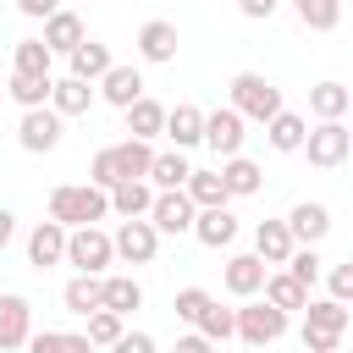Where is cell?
Returning <instances> with one entry per match:
<instances>
[{"mask_svg":"<svg viewBox=\"0 0 353 353\" xmlns=\"http://www.w3.org/2000/svg\"><path fill=\"white\" fill-rule=\"evenodd\" d=\"M110 259H116L110 232H99V226H72V232H66V254H61V265H72L77 276H105Z\"/></svg>","mask_w":353,"mask_h":353,"instance_id":"cell-4","label":"cell"},{"mask_svg":"<svg viewBox=\"0 0 353 353\" xmlns=\"http://www.w3.org/2000/svg\"><path fill=\"white\" fill-rule=\"evenodd\" d=\"M347 105H353V94H347L342 83H314V88H309V116H314V121H342Z\"/></svg>","mask_w":353,"mask_h":353,"instance_id":"cell-30","label":"cell"},{"mask_svg":"<svg viewBox=\"0 0 353 353\" xmlns=\"http://www.w3.org/2000/svg\"><path fill=\"white\" fill-rule=\"evenodd\" d=\"M22 110H39V105H50V77H22V72H11V88H6Z\"/></svg>","mask_w":353,"mask_h":353,"instance_id":"cell-37","label":"cell"},{"mask_svg":"<svg viewBox=\"0 0 353 353\" xmlns=\"http://www.w3.org/2000/svg\"><path fill=\"white\" fill-rule=\"evenodd\" d=\"M110 215V193H99V188H88V182H61V188H50V221L55 226H99Z\"/></svg>","mask_w":353,"mask_h":353,"instance_id":"cell-1","label":"cell"},{"mask_svg":"<svg viewBox=\"0 0 353 353\" xmlns=\"http://www.w3.org/2000/svg\"><path fill=\"white\" fill-rule=\"evenodd\" d=\"M160 132L171 138V149H182V154H188V149L204 138V110L182 99V105H171V110H165V127H160Z\"/></svg>","mask_w":353,"mask_h":353,"instance_id":"cell-17","label":"cell"},{"mask_svg":"<svg viewBox=\"0 0 353 353\" xmlns=\"http://www.w3.org/2000/svg\"><path fill=\"white\" fill-rule=\"evenodd\" d=\"M232 336H237L248 353H259V347H270V342L287 336V314L270 309L265 298H248L243 309H232Z\"/></svg>","mask_w":353,"mask_h":353,"instance_id":"cell-3","label":"cell"},{"mask_svg":"<svg viewBox=\"0 0 353 353\" xmlns=\"http://www.w3.org/2000/svg\"><path fill=\"white\" fill-rule=\"evenodd\" d=\"M347 320H353V314H347V303H336V298H309V303H303V325H314V331H336V336H342Z\"/></svg>","mask_w":353,"mask_h":353,"instance_id":"cell-32","label":"cell"},{"mask_svg":"<svg viewBox=\"0 0 353 353\" xmlns=\"http://www.w3.org/2000/svg\"><path fill=\"white\" fill-rule=\"evenodd\" d=\"M17 143H22L28 154H50V149L61 143V116H55L50 105L22 110V121H17Z\"/></svg>","mask_w":353,"mask_h":353,"instance_id":"cell-10","label":"cell"},{"mask_svg":"<svg viewBox=\"0 0 353 353\" xmlns=\"http://www.w3.org/2000/svg\"><path fill=\"white\" fill-rule=\"evenodd\" d=\"M121 331H127V320H121V314H110V309H94V314H88V331H83V336H88V347H110V342H116Z\"/></svg>","mask_w":353,"mask_h":353,"instance_id":"cell-40","label":"cell"},{"mask_svg":"<svg viewBox=\"0 0 353 353\" xmlns=\"http://www.w3.org/2000/svg\"><path fill=\"white\" fill-rule=\"evenodd\" d=\"M259 292H265V303H270V309H281V314H292V309H303V303H309V292H303L287 270H270Z\"/></svg>","mask_w":353,"mask_h":353,"instance_id":"cell-31","label":"cell"},{"mask_svg":"<svg viewBox=\"0 0 353 353\" xmlns=\"http://www.w3.org/2000/svg\"><path fill=\"white\" fill-rule=\"evenodd\" d=\"M17 11H22V17H33V22H44V17H55V11H61V0H17Z\"/></svg>","mask_w":353,"mask_h":353,"instance_id":"cell-46","label":"cell"},{"mask_svg":"<svg viewBox=\"0 0 353 353\" xmlns=\"http://www.w3.org/2000/svg\"><path fill=\"white\" fill-rule=\"evenodd\" d=\"M105 154H110V171H116V182H138V176H149V160H154V149H149L143 138L105 143Z\"/></svg>","mask_w":353,"mask_h":353,"instance_id":"cell-15","label":"cell"},{"mask_svg":"<svg viewBox=\"0 0 353 353\" xmlns=\"http://www.w3.org/2000/svg\"><path fill=\"white\" fill-rule=\"evenodd\" d=\"M94 99H105V105H116V110H127L132 99H143V72L138 66H110L99 83H94Z\"/></svg>","mask_w":353,"mask_h":353,"instance_id":"cell-13","label":"cell"},{"mask_svg":"<svg viewBox=\"0 0 353 353\" xmlns=\"http://www.w3.org/2000/svg\"><path fill=\"white\" fill-rule=\"evenodd\" d=\"M320 270H325V259H320L314 248H292V254H287V276H292V281H298L303 292H309V287L320 281Z\"/></svg>","mask_w":353,"mask_h":353,"instance_id":"cell-39","label":"cell"},{"mask_svg":"<svg viewBox=\"0 0 353 353\" xmlns=\"http://www.w3.org/2000/svg\"><path fill=\"white\" fill-rule=\"evenodd\" d=\"M226 99H232V110H237L243 121H270L276 110H287V105H281V88H276L265 72H237V77L226 83Z\"/></svg>","mask_w":353,"mask_h":353,"instance_id":"cell-2","label":"cell"},{"mask_svg":"<svg viewBox=\"0 0 353 353\" xmlns=\"http://www.w3.org/2000/svg\"><path fill=\"white\" fill-rule=\"evenodd\" d=\"M243 127H248V121H243L232 105L204 110V138H199V143H210V149H215V160H232V154H243V138H248Z\"/></svg>","mask_w":353,"mask_h":353,"instance_id":"cell-6","label":"cell"},{"mask_svg":"<svg viewBox=\"0 0 353 353\" xmlns=\"http://www.w3.org/2000/svg\"><path fill=\"white\" fill-rule=\"evenodd\" d=\"M94 105V83H77V77H50V110L66 121V116H88Z\"/></svg>","mask_w":353,"mask_h":353,"instance_id":"cell-21","label":"cell"},{"mask_svg":"<svg viewBox=\"0 0 353 353\" xmlns=\"http://www.w3.org/2000/svg\"><path fill=\"white\" fill-rule=\"evenodd\" d=\"M303 154H309V165H320V171L347 165V154H353V132H347V121H314V127L303 132Z\"/></svg>","mask_w":353,"mask_h":353,"instance_id":"cell-5","label":"cell"},{"mask_svg":"<svg viewBox=\"0 0 353 353\" xmlns=\"http://www.w3.org/2000/svg\"><path fill=\"white\" fill-rule=\"evenodd\" d=\"M276 6H281V0H237V11H243L248 22H270V17H276Z\"/></svg>","mask_w":353,"mask_h":353,"instance_id":"cell-45","label":"cell"},{"mask_svg":"<svg viewBox=\"0 0 353 353\" xmlns=\"http://www.w3.org/2000/svg\"><path fill=\"white\" fill-rule=\"evenodd\" d=\"M61 303H66L72 314H83V320H88V314L99 309V276H72V281L61 287Z\"/></svg>","mask_w":353,"mask_h":353,"instance_id":"cell-36","label":"cell"},{"mask_svg":"<svg viewBox=\"0 0 353 353\" xmlns=\"http://www.w3.org/2000/svg\"><path fill=\"white\" fill-rule=\"evenodd\" d=\"M182 193H188V204L193 210H215V204H232L226 199V182H221V171H188V182H182Z\"/></svg>","mask_w":353,"mask_h":353,"instance_id":"cell-28","label":"cell"},{"mask_svg":"<svg viewBox=\"0 0 353 353\" xmlns=\"http://www.w3.org/2000/svg\"><path fill=\"white\" fill-rule=\"evenodd\" d=\"M149 204H154V188L138 176V182H116L110 188V210L121 215V221H143L149 215Z\"/></svg>","mask_w":353,"mask_h":353,"instance_id":"cell-29","label":"cell"},{"mask_svg":"<svg viewBox=\"0 0 353 353\" xmlns=\"http://www.w3.org/2000/svg\"><path fill=\"white\" fill-rule=\"evenodd\" d=\"M28 336H33V303L22 292H0V353L28 347Z\"/></svg>","mask_w":353,"mask_h":353,"instance_id":"cell-9","label":"cell"},{"mask_svg":"<svg viewBox=\"0 0 353 353\" xmlns=\"http://www.w3.org/2000/svg\"><path fill=\"white\" fill-rule=\"evenodd\" d=\"M105 353H160V347H154V336H149V331H121Z\"/></svg>","mask_w":353,"mask_h":353,"instance_id":"cell-42","label":"cell"},{"mask_svg":"<svg viewBox=\"0 0 353 353\" xmlns=\"http://www.w3.org/2000/svg\"><path fill=\"white\" fill-rule=\"evenodd\" d=\"M121 116H127V138H143V143H149V138H160V127H165V105H160V99H149V94H143V99H132Z\"/></svg>","mask_w":353,"mask_h":353,"instance_id":"cell-27","label":"cell"},{"mask_svg":"<svg viewBox=\"0 0 353 353\" xmlns=\"http://www.w3.org/2000/svg\"><path fill=\"white\" fill-rule=\"evenodd\" d=\"M204 248H232L237 243V215L232 204H215V210H193V226H188Z\"/></svg>","mask_w":353,"mask_h":353,"instance_id":"cell-14","label":"cell"},{"mask_svg":"<svg viewBox=\"0 0 353 353\" xmlns=\"http://www.w3.org/2000/svg\"><path fill=\"white\" fill-rule=\"evenodd\" d=\"M66 66H72L66 77H77V83H99V77H105L116 61H110V44H99V39H83V44L66 55Z\"/></svg>","mask_w":353,"mask_h":353,"instance_id":"cell-20","label":"cell"},{"mask_svg":"<svg viewBox=\"0 0 353 353\" xmlns=\"http://www.w3.org/2000/svg\"><path fill=\"white\" fill-rule=\"evenodd\" d=\"M83 39H88V28H83L77 11H55V17H44V39H39V44H44L50 55H72Z\"/></svg>","mask_w":353,"mask_h":353,"instance_id":"cell-16","label":"cell"},{"mask_svg":"<svg viewBox=\"0 0 353 353\" xmlns=\"http://www.w3.org/2000/svg\"><path fill=\"white\" fill-rule=\"evenodd\" d=\"M160 237H182L188 226H193V204H188V193L176 188V193H154V204H149V215H143Z\"/></svg>","mask_w":353,"mask_h":353,"instance_id":"cell-11","label":"cell"},{"mask_svg":"<svg viewBox=\"0 0 353 353\" xmlns=\"http://www.w3.org/2000/svg\"><path fill=\"white\" fill-rule=\"evenodd\" d=\"M176 22H165V17H154V22H143L138 28V61H149V66H171L176 61Z\"/></svg>","mask_w":353,"mask_h":353,"instance_id":"cell-12","label":"cell"},{"mask_svg":"<svg viewBox=\"0 0 353 353\" xmlns=\"http://www.w3.org/2000/svg\"><path fill=\"white\" fill-rule=\"evenodd\" d=\"M303 132H309V121H303L298 110H276V116L265 121V138H270L276 154H298V149H303Z\"/></svg>","mask_w":353,"mask_h":353,"instance_id":"cell-25","label":"cell"},{"mask_svg":"<svg viewBox=\"0 0 353 353\" xmlns=\"http://www.w3.org/2000/svg\"><path fill=\"white\" fill-rule=\"evenodd\" d=\"M110 248H116V259H127V265H149V259L160 254V232H154L149 221H121V226L110 232Z\"/></svg>","mask_w":353,"mask_h":353,"instance_id":"cell-8","label":"cell"},{"mask_svg":"<svg viewBox=\"0 0 353 353\" xmlns=\"http://www.w3.org/2000/svg\"><path fill=\"white\" fill-rule=\"evenodd\" d=\"M61 254H66V226L39 221V226L28 232V265H33V270H50V265H61Z\"/></svg>","mask_w":353,"mask_h":353,"instance_id":"cell-18","label":"cell"},{"mask_svg":"<svg viewBox=\"0 0 353 353\" xmlns=\"http://www.w3.org/2000/svg\"><path fill=\"white\" fill-rule=\"evenodd\" d=\"M11 237H17V215H11L6 204H0V254L11 248Z\"/></svg>","mask_w":353,"mask_h":353,"instance_id":"cell-48","label":"cell"},{"mask_svg":"<svg viewBox=\"0 0 353 353\" xmlns=\"http://www.w3.org/2000/svg\"><path fill=\"white\" fill-rule=\"evenodd\" d=\"M188 171H193V165H188V154H182V149H165V154H154V160H149V176H143V182H149L154 193H176V188L188 182Z\"/></svg>","mask_w":353,"mask_h":353,"instance_id":"cell-26","label":"cell"},{"mask_svg":"<svg viewBox=\"0 0 353 353\" xmlns=\"http://www.w3.org/2000/svg\"><path fill=\"white\" fill-rule=\"evenodd\" d=\"M204 303H210V292H204V287H182V292L171 298V309H176V320H188V325H193V320L204 314Z\"/></svg>","mask_w":353,"mask_h":353,"instance_id":"cell-41","label":"cell"},{"mask_svg":"<svg viewBox=\"0 0 353 353\" xmlns=\"http://www.w3.org/2000/svg\"><path fill=\"white\" fill-rule=\"evenodd\" d=\"M99 309H110V314H132V309H143V287H138V276H99Z\"/></svg>","mask_w":353,"mask_h":353,"instance_id":"cell-22","label":"cell"},{"mask_svg":"<svg viewBox=\"0 0 353 353\" xmlns=\"http://www.w3.org/2000/svg\"><path fill=\"white\" fill-rule=\"evenodd\" d=\"M281 221H287V237H292V248H314V243L331 232V210H325L320 199H298V204H292Z\"/></svg>","mask_w":353,"mask_h":353,"instance_id":"cell-7","label":"cell"},{"mask_svg":"<svg viewBox=\"0 0 353 353\" xmlns=\"http://www.w3.org/2000/svg\"><path fill=\"white\" fill-rule=\"evenodd\" d=\"M221 182H226V199H254L265 188V171L248 154H232V160H221Z\"/></svg>","mask_w":353,"mask_h":353,"instance_id":"cell-23","label":"cell"},{"mask_svg":"<svg viewBox=\"0 0 353 353\" xmlns=\"http://www.w3.org/2000/svg\"><path fill=\"white\" fill-rule=\"evenodd\" d=\"M325 281H331V298H336V303H347V298H353V265H331V270H325Z\"/></svg>","mask_w":353,"mask_h":353,"instance_id":"cell-43","label":"cell"},{"mask_svg":"<svg viewBox=\"0 0 353 353\" xmlns=\"http://www.w3.org/2000/svg\"><path fill=\"white\" fill-rule=\"evenodd\" d=\"M287 254H292L287 221H259V226H254V259L270 270V265H287Z\"/></svg>","mask_w":353,"mask_h":353,"instance_id":"cell-24","label":"cell"},{"mask_svg":"<svg viewBox=\"0 0 353 353\" xmlns=\"http://www.w3.org/2000/svg\"><path fill=\"white\" fill-rule=\"evenodd\" d=\"M50 66H55V55H50L39 39H17V50H11V72H22V77H50Z\"/></svg>","mask_w":353,"mask_h":353,"instance_id":"cell-33","label":"cell"},{"mask_svg":"<svg viewBox=\"0 0 353 353\" xmlns=\"http://www.w3.org/2000/svg\"><path fill=\"white\" fill-rule=\"evenodd\" d=\"M292 11H298V22L309 33H331L342 22V0H292Z\"/></svg>","mask_w":353,"mask_h":353,"instance_id":"cell-34","label":"cell"},{"mask_svg":"<svg viewBox=\"0 0 353 353\" xmlns=\"http://www.w3.org/2000/svg\"><path fill=\"white\" fill-rule=\"evenodd\" d=\"M243 353H248V347H243Z\"/></svg>","mask_w":353,"mask_h":353,"instance_id":"cell-49","label":"cell"},{"mask_svg":"<svg viewBox=\"0 0 353 353\" xmlns=\"http://www.w3.org/2000/svg\"><path fill=\"white\" fill-rule=\"evenodd\" d=\"M193 331L204 336V342H232V309H221L215 298L204 303V314L193 320Z\"/></svg>","mask_w":353,"mask_h":353,"instance_id":"cell-38","label":"cell"},{"mask_svg":"<svg viewBox=\"0 0 353 353\" xmlns=\"http://www.w3.org/2000/svg\"><path fill=\"white\" fill-rule=\"evenodd\" d=\"M28 353H99V347H88L83 331H33Z\"/></svg>","mask_w":353,"mask_h":353,"instance_id":"cell-35","label":"cell"},{"mask_svg":"<svg viewBox=\"0 0 353 353\" xmlns=\"http://www.w3.org/2000/svg\"><path fill=\"white\" fill-rule=\"evenodd\" d=\"M171 353H215V342H204L199 331H188V336H176V347Z\"/></svg>","mask_w":353,"mask_h":353,"instance_id":"cell-47","label":"cell"},{"mask_svg":"<svg viewBox=\"0 0 353 353\" xmlns=\"http://www.w3.org/2000/svg\"><path fill=\"white\" fill-rule=\"evenodd\" d=\"M336 347H342L336 331H314V325H303V353H336Z\"/></svg>","mask_w":353,"mask_h":353,"instance_id":"cell-44","label":"cell"},{"mask_svg":"<svg viewBox=\"0 0 353 353\" xmlns=\"http://www.w3.org/2000/svg\"><path fill=\"white\" fill-rule=\"evenodd\" d=\"M265 276H270V270H265L254 254H232V259H226V270H221V281H226V292H232V298H259Z\"/></svg>","mask_w":353,"mask_h":353,"instance_id":"cell-19","label":"cell"}]
</instances>
